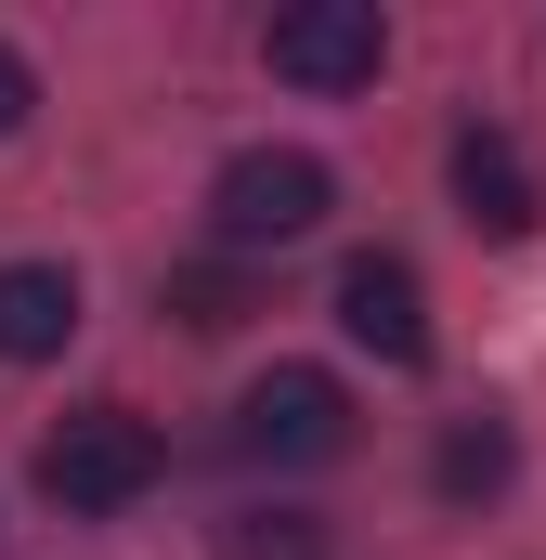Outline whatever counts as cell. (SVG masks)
<instances>
[{"mask_svg":"<svg viewBox=\"0 0 546 560\" xmlns=\"http://www.w3.org/2000/svg\"><path fill=\"white\" fill-rule=\"evenodd\" d=\"M325 209H339V183H325V156H299V143H248V156H222V183H209V222H222L235 261H248V248H299Z\"/></svg>","mask_w":546,"mask_h":560,"instance_id":"6da1fadb","label":"cell"},{"mask_svg":"<svg viewBox=\"0 0 546 560\" xmlns=\"http://www.w3.org/2000/svg\"><path fill=\"white\" fill-rule=\"evenodd\" d=\"M143 482H156V430L131 405H79V418L39 443V495L52 509H131Z\"/></svg>","mask_w":546,"mask_h":560,"instance_id":"7a4b0ae2","label":"cell"},{"mask_svg":"<svg viewBox=\"0 0 546 560\" xmlns=\"http://www.w3.org/2000/svg\"><path fill=\"white\" fill-rule=\"evenodd\" d=\"M261 52L286 92H365L391 66V26H378V0H286L261 26Z\"/></svg>","mask_w":546,"mask_h":560,"instance_id":"3957f363","label":"cell"},{"mask_svg":"<svg viewBox=\"0 0 546 560\" xmlns=\"http://www.w3.org/2000/svg\"><path fill=\"white\" fill-rule=\"evenodd\" d=\"M235 443H248L261 469H312V456H339V443H352V392H339L325 365H273L261 392L235 405Z\"/></svg>","mask_w":546,"mask_h":560,"instance_id":"277c9868","label":"cell"},{"mask_svg":"<svg viewBox=\"0 0 546 560\" xmlns=\"http://www.w3.org/2000/svg\"><path fill=\"white\" fill-rule=\"evenodd\" d=\"M339 326H352V352H378V365H429V287H416V261H352L339 275Z\"/></svg>","mask_w":546,"mask_h":560,"instance_id":"5b68a950","label":"cell"},{"mask_svg":"<svg viewBox=\"0 0 546 560\" xmlns=\"http://www.w3.org/2000/svg\"><path fill=\"white\" fill-rule=\"evenodd\" d=\"M455 209H468V235H495V248L546 222V196H534V170H521L508 131H455Z\"/></svg>","mask_w":546,"mask_h":560,"instance_id":"8992f818","label":"cell"},{"mask_svg":"<svg viewBox=\"0 0 546 560\" xmlns=\"http://www.w3.org/2000/svg\"><path fill=\"white\" fill-rule=\"evenodd\" d=\"M79 339V275L66 261H0V365H39Z\"/></svg>","mask_w":546,"mask_h":560,"instance_id":"52a82bcc","label":"cell"},{"mask_svg":"<svg viewBox=\"0 0 546 560\" xmlns=\"http://www.w3.org/2000/svg\"><path fill=\"white\" fill-rule=\"evenodd\" d=\"M508 469H521V443H508V418H455L442 430V456H429V482L468 509V495H508Z\"/></svg>","mask_w":546,"mask_h":560,"instance_id":"ba28073f","label":"cell"},{"mask_svg":"<svg viewBox=\"0 0 546 560\" xmlns=\"http://www.w3.org/2000/svg\"><path fill=\"white\" fill-rule=\"evenodd\" d=\"M169 313L222 339V326H248V275H235V261H182V275H169Z\"/></svg>","mask_w":546,"mask_h":560,"instance_id":"9c48e42d","label":"cell"},{"mask_svg":"<svg viewBox=\"0 0 546 560\" xmlns=\"http://www.w3.org/2000/svg\"><path fill=\"white\" fill-rule=\"evenodd\" d=\"M235 560H325V535L299 509H261V522H235Z\"/></svg>","mask_w":546,"mask_h":560,"instance_id":"30bf717a","label":"cell"},{"mask_svg":"<svg viewBox=\"0 0 546 560\" xmlns=\"http://www.w3.org/2000/svg\"><path fill=\"white\" fill-rule=\"evenodd\" d=\"M26 105H39V79H26V52H13V39H0V143L26 131Z\"/></svg>","mask_w":546,"mask_h":560,"instance_id":"8fae6325","label":"cell"}]
</instances>
